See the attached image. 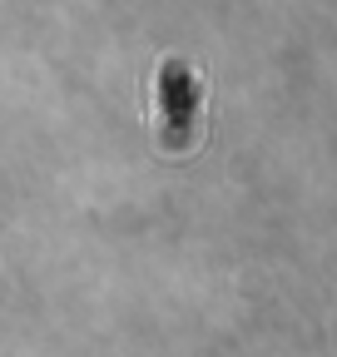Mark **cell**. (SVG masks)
Wrapping results in <instances>:
<instances>
[{
    "label": "cell",
    "instance_id": "obj_1",
    "mask_svg": "<svg viewBox=\"0 0 337 357\" xmlns=\"http://www.w3.org/2000/svg\"><path fill=\"white\" fill-rule=\"evenodd\" d=\"M154 134L168 154L189 149L194 134H198V79L179 60H168L164 75H159V124H154Z\"/></svg>",
    "mask_w": 337,
    "mask_h": 357
}]
</instances>
